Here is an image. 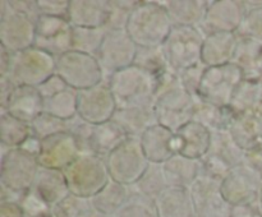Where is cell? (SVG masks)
<instances>
[{"label":"cell","instance_id":"6da1fadb","mask_svg":"<svg viewBox=\"0 0 262 217\" xmlns=\"http://www.w3.org/2000/svg\"><path fill=\"white\" fill-rule=\"evenodd\" d=\"M40 163L36 156L23 148L2 147L0 165V202H19L20 197L32 189Z\"/></svg>","mask_w":262,"mask_h":217},{"label":"cell","instance_id":"7a4b0ae2","mask_svg":"<svg viewBox=\"0 0 262 217\" xmlns=\"http://www.w3.org/2000/svg\"><path fill=\"white\" fill-rule=\"evenodd\" d=\"M174 25L160 2H140L125 31L138 47L163 46Z\"/></svg>","mask_w":262,"mask_h":217},{"label":"cell","instance_id":"3957f363","mask_svg":"<svg viewBox=\"0 0 262 217\" xmlns=\"http://www.w3.org/2000/svg\"><path fill=\"white\" fill-rule=\"evenodd\" d=\"M71 194L91 199L109 183L110 176L104 157L81 153L63 170Z\"/></svg>","mask_w":262,"mask_h":217},{"label":"cell","instance_id":"277c9868","mask_svg":"<svg viewBox=\"0 0 262 217\" xmlns=\"http://www.w3.org/2000/svg\"><path fill=\"white\" fill-rule=\"evenodd\" d=\"M118 106L155 104L156 78L136 65L117 71L106 79Z\"/></svg>","mask_w":262,"mask_h":217},{"label":"cell","instance_id":"5b68a950","mask_svg":"<svg viewBox=\"0 0 262 217\" xmlns=\"http://www.w3.org/2000/svg\"><path fill=\"white\" fill-rule=\"evenodd\" d=\"M205 36L199 27L174 26L170 35L163 43L169 66L176 73L201 64L202 45Z\"/></svg>","mask_w":262,"mask_h":217},{"label":"cell","instance_id":"8992f818","mask_svg":"<svg viewBox=\"0 0 262 217\" xmlns=\"http://www.w3.org/2000/svg\"><path fill=\"white\" fill-rule=\"evenodd\" d=\"M55 73L56 58L36 46L19 53H12V63L8 77L17 86L38 88Z\"/></svg>","mask_w":262,"mask_h":217},{"label":"cell","instance_id":"52a82bcc","mask_svg":"<svg viewBox=\"0 0 262 217\" xmlns=\"http://www.w3.org/2000/svg\"><path fill=\"white\" fill-rule=\"evenodd\" d=\"M105 162L110 179L127 186L137 183L150 165L138 137H128L105 158Z\"/></svg>","mask_w":262,"mask_h":217},{"label":"cell","instance_id":"ba28073f","mask_svg":"<svg viewBox=\"0 0 262 217\" xmlns=\"http://www.w3.org/2000/svg\"><path fill=\"white\" fill-rule=\"evenodd\" d=\"M245 156L246 151L233 139L229 130L211 132L209 152L201 160V175L210 176L222 181L232 168L245 162Z\"/></svg>","mask_w":262,"mask_h":217},{"label":"cell","instance_id":"9c48e42d","mask_svg":"<svg viewBox=\"0 0 262 217\" xmlns=\"http://www.w3.org/2000/svg\"><path fill=\"white\" fill-rule=\"evenodd\" d=\"M56 74L76 91L92 88L105 81L96 56L71 50L56 59Z\"/></svg>","mask_w":262,"mask_h":217},{"label":"cell","instance_id":"30bf717a","mask_svg":"<svg viewBox=\"0 0 262 217\" xmlns=\"http://www.w3.org/2000/svg\"><path fill=\"white\" fill-rule=\"evenodd\" d=\"M243 79L242 70L234 63L206 66L197 99L217 106H229Z\"/></svg>","mask_w":262,"mask_h":217},{"label":"cell","instance_id":"8fae6325","mask_svg":"<svg viewBox=\"0 0 262 217\" xmlns=\"http://www.w3.org/2000/svg\"><path fill=\"white\" fill-rule=\"evenodd\" d=\"M36 20L10 8L9 0L0 2V46L10 53L35 45Z\"/></svg>","mask_w":262,"mask_h":217},{"label":"cell","instance_id":"7c38bea8","mask_svg":"<svg viewBox=\"0 0 262 217\" xmlns=\"http://www.w3.org/2000/svg\"><path fill=\"white\" fill-rule=\"evenodd\" d=\"M138 46L125 30H107L96 59L104 71L105 81L117 71L135 64Z\"/></svg>","mask_w":262,"mask_h":217},{"label":"cell","instance_id":"4fadbf2b","mask_svg":"<svg viewBox=\"0 0 262 217\" xmlns=\"http://www.w3.org/2000/svg\"><path fill=\"white\" fill-rule=\"evenodd\" d=\"M262 175L246 162L235 166L222 180V193L230 206L257 203Z\"/></svg>","mask_w":262,"mask_h":217},{"label":"cell","instance_id":"5bb4252c","mask_svg":"<svg viewBox=\"0 0 262 217\" xmlns=\"http://www.w3.org/2000/svg\"><path fill=\"white\" fill-rule=\"evenodd\" d=\"M73 26L67 18L40 15L36 22V47L50 54L54 58L64 55L72 50Z\"/></svg>","mask_w":262,"mask_h":217},{"label":"cell","instance_id":"9a60e30c","mask_svg":"<svg viewBox=\"0 0 262 217\" xmlns=\"http://www.w3.org/2000/svg\"><path fill=\"white\" fill-rule=\"evenodd\" d=\"M118 109L117 101L106 81L92 88L78 91L77 115L91 124L110 122Z\"/></svg>","mask_w":262,"mask_h":217},{"label":"cell","instance_id":"2e32d148","mask_svg":"<svg viewBox=\"0 0 262 217\" xmlns=\"http://www.w3.org/2000/svg\"><path fill=\"white\" fill-rule=\"evenodd\" d=\"M196 217H230L232 206L222 193V181L201 175L191 186Z\"/></svg>","mask_w":262,"mask_h":217},{"label":"cell","instance_id":"e0dca14e","mask_svg":"<svg viewBox=\"0 0 262 217\" xmlns=\"http://www.w3.org/2000/svg\"><path fill=\"white\" fill-rule=\"evenodd\" d=\"M247 14L245 2L215 0L210 2L206 15L200 25L204 36L215 32H237Z\"/></svg>","mask_w":262,"mask_h":217},{"label":"cell","instance_id":"ac0fdd59","mask_svg":"<svg viewBox=\"0 0 262 217\" xmlns=\"http://www.w3.org/2000/svg\"><path fill=\"white\" fill-rule=\"evenodd\" d=\"M154 99L156 110L161 111L189 112L193 111L196 105V99L187 91L178 74L173 70L156 79Z\"/></svg>","mask_w":262,"mask_h":217},{"label":"cell","instance_id":"d6986e66","mask_svg":"<svg viewBox=\"0 0 262 217\" xmlns=\"http://www.w3.org/2000/svg\"><path fill=\"white\" fill-rule=\"evenodd\" d=\"M81 155L74 138L61 132L41 140L37 160L41 167L64 170Z\"/></svg>","mask_w":262,"mask_h":217},{"label":"cell","instance_id":"ffe728a7","mask_svg":"<svg viewBox=\"0 0 262 217\" xmlns=\"http://www.w3.org/2000/svg\"><path fill=\"white\" fill-rule=\"evenodd\" d=\"M140 142L143 153L152 163H164L178 153L176 133L161 124L148 128L140 137Z\"/></svg>","mask_w":262,"mask_h":217},{"label":"cell","instance_id":"44dd1931","mask_svg":"<svg viewBox=\"0 0 262 217\" xmlns=\"http://www.w3.org/2000/svg\"><path fill=\"white\" fill-rule=\"evenodd\" d=\"M110 0H69L68 20L73 27L106 28Z\"/></svg>","mask_w":262,"mask_h":217},{"label":"cell","instance_id":"7402d4cb","mask_svg":"<svg viewBox=\"0 0 262 217\" xmlns=\"http://www.w3.org/2000/svg\"><path fill=\"white\" fill-rule=\"evenodd\" d=\"M123 128L128 137L140 138L148 128L158 124L155 104L118 106L113 119Z\"/></svg>","mask_w":262,"mask_h":217},{"label":"cell","instance_id":"603a6c76","mask_svg":"<svg viewBox=\"0 0 262 217\" xmlns=\"http://www.w3.org/2000/svg\"><path fill=\"white\" fill-rule=\"evenodd\" d=\"M239 37L235 32H215L205 36L201 61L205 66L233 63Z\"/></svg>","mask_w":262,"mask_h":217},{"label":"cell","instance_id":"cb8c5ba5","mask_svg":"<svg viewBox=\"0 0 262 217\" xmlns=\"http://www.w3.org/2000/svg\"><path fill=\"white\" fill-rule=\"evenodd\" d=\"M32 190L50 209L71 194L63 170H54L41 166L33 183Z\"/></svg>","mask_w":262,"mask_h":217},{"label":"cell","instance_id":"d4e9b609","mask_svg":"<svg viewBox=\"0 0 262 217\" xmlns=\"http://www.w3.org/2000/svg\"><path fill=\"white\" fill-rule=\"evenodd\" d=\"M176 135L179 155L193 160H202L209 152L211 132L200 123L191 120Z\"/></svg>","mask_w":262,"mask_h":217},{"label":"cell","instance_id":"484cf974","mask_svg":"<svg viewBox=\"0 0 262 217\" xmlns=\"http://www.w3.org/2000/svg\"><path fill=\"white\" fill-rule=\"evenodd\" d=\"M3 112H8L12 116L31 124L41 112H43V97L36 87L18 86L10 97L7 110Z\"/></svg>","mask_w":262,"mask_h":217},{"label":"cell","instance_id":"4316f807","mask_svg":"<svg viewBox=\"0 0 262 217\" xmlns=\"http://www.w3.org/2000/svg\"><path fill=\"white\" fill-rule=\"evenodd\" d=\"M163 168L169 186L191 189L194 181L201 176L202 162L201 160H193L177 153L163 163Z\"/></svg>","mask_w":262,"mask_h":217},{"label":"cell","instance_id":"83f0119b","mask_svg":"<svg viewBox=\"0 0 262 217\" xmlns=\"http://www.w3.org/2000/svg\"><path fill=\"white\" fill-rule=\"evenodd\" d=\"M155 202L159 217H196L189 189L169 186Z\"/></svg>","mask_w":262,"mask_h":217},{"label":"cell","instance_id":"f1b7e54d","mask_svg":"<svg viewBox=\"0 0 262 217\" xmlns=\"http://www.w3.org/2000/svg\"><path fill=\"white\" fill-rule=\"evenodd\" d=\"M174 26L200 27L205 19L209 0H165L160 2Z\"/></svg>","mask_w":262,"mask_h":217},{"label":"cell","instance_id":"f546056e","mask_svg":"<svg viewBox=\"0 0 262 217\" xmlns=\"http://www.w3.org/2000/svg\"><path fill=\"white\" fill-rule=\"evenodd\" d=\"M127 138V133L114 120L94 125L89 143V153L106 158Z\"/></svg>","mask_w":262,"mask_h":217},{"label":"cell","instance_id":"4dcf8cb0","mask_svg":"<svg viewBox=\"0 0 262 217\" xmlns=\"http://www.w3.org/2000/svg\"><path fill=\"white\" fill-rule=\"evenodd\" d=\"M233 63L242 70L245 79L262 81V42L239 38Z\"/></svg>","mask_w":262,"mask_h":217},{"label":"cell","instance_id":"1f68e13d","mask_svg":"<svg viewBox=\"0 0 262 217\" xmlns=\"http://www.w3.org/2000/svg\"><path fill=\"white\" fill-rule=\"evenodd\" d=\"M234 116V112L229 106H217L202 100H196L193 120L206 127L210 132L227 130Z\"/></svg>","mask_w":262,"mask_h":217},{"label":"cell","instance_id":"d6a6232c","mask_svg":"<svg viewBox=\"0 0 262 217\" xmlns=\"http://www.w3.org/2000/svg\"><path fill=\"white\" fill-rule=\"evenodd\" d=\"M130 193H132V190H130L129 186L123 185V184H119L110 179L109 183L104 186V189L100 190L95 197H92L90 201H91L92 207L95 209H97L101 213L107 214V216H113L127 201Z\"/></svg>","mask_w":262,"mask_h":217},{"label":"cell","instance_id":"836d02e7","mask_svg":"<svg viewBox=\"0 0 262 217\" xmlns=\"http://www.w3.org/2000/svg\"><path fill=\"white\" fill-rule=\"evenodd\" d=\"M32 135L31 124L12 116L8 112H0V142L2 147L19 148Z\"/></svg>","mask_w":262,"mask_h":217},{"label":"cell","instance_id":"e575fe53","mask_svg":"<svg viewBox=\"0 0 262 217\" xmlns=\"http://www.w3.org/2000/svg\"><path fill=\"white\" fill-rule=\"evenodd\" d=\"M262 100V81L243 79L238 86L229 107L234 115L252 114Z\"/></svg>","mask_w":262,"mask_h":217},{"label":"cell","instance_id":"d590c367","mask_svg":"<svg viewBox=\"0 0 262 217\" xmlns=\"http://www.w3.org/2000/svg\"><path fill=\"white\" fill-rule=\"evenodd\" d=\"M129 188L136 193L151 197L154 199L158 198L166 188H169L165 174H164L163 163L150 162L147 170L138 179L137 183H135Z\"/></svg>","mask_w":262,"mask_h":217},{"label":"cell","instance_id":"8d00e7d4","mask_svg":"<svg viewBox=\"0 0 262 217\" xmlns=\"http://www.w3.org/2000/svg\"><path fill=\"white\" fill-rule=\"evenodd\" d=\"M228 130H229L233 139L245 151L252 147L261 138L260 130H258V127L256 124V120L253 119L252 114L235 115Z\"/></svg>","mask_w":262,"mask_h":217},{"label":"cell","instance_id":"74e56055","mask_svg":"<svg viewBox=\"0 0 262 217\" xmlns=\"http://www.w3.org/2000/svg\"><path fill=\"white\" fill-rule=\"evenodd\" d=\"M77 99L78 91L68 87L60 93L43 100V111L68 122L77 116Z\"/></svg>","mask_w":262,"mask_h":217},{"label":"cell","instance_id":"f35d334b","mask_svg":"<svg viewBox=\"0 0 262 217\" xmlns=\"http://www.w3.org/2000/svg\"><path fill=\"white\" fill-rule=\"evenodd\" d=\"M133 65L143 69L148 74L155 77L156 79L160 76H163V74H165L166 71L171 70L170 66H169L168 59L165 56V53H164L163 46L138 47Z\"/></svg>","mask_w":262,"mask_h":217},{"label":"cell","instance_id":"ab89813d","mask_svg":"<svg viewBox=\"0 0 262 217\" xmlns=\"http://www.w3.org/2000/svg\"><path fill=\"white\" fill-rule=\"evenodd\" d=\"M113 217H159L155 199L132 191Z\"/></svg>","mask_w":262,"mask_h":217},{"label":"cell","instance_id":"60d3db41","mask_svg":"<svg viewBox=\"0 0 262 217\" xmlns=\"http://www.w3.org/2000/svg\"><path fill=\"white\" fill-rule=\"evenodd\" d=\"M106 32L107 28L73 27V45H72V50L96 56Z\"/></svg>","mask_w":262,"mask_h":217},{"label":"cell","instance_id":"b9f144b4","mask_svg":"<svg viewBox=\"0 0 262 217\" xmlns=\"http://www.w3.org/2000/svg\"><path fill=\"white\" fill-rule=\"evenodd\" d=\"M31 129L36 138L42 140L58 133L67 132V122L43 111L31 123Z\"/></svg>","mask_w":262,"mask_h":217},{"label":"cell","instance_id":"7bdbcfd3","mask_svg":"<svg viewBox=\"0 0 262 217\" xmlns=\"http://www.w3.org/2000/svg\"><path fill=\"white\" fill-rule=\"evenodd\" d=\"M140 4L137 0H113L110 2V15L107 19V30H125L130 14Z\"/></svg>","mask_w":262,"mask_h":217},{"label":"cell","instance_id":"ee69618b","mask_svg":"<svg viewBox=\"0 0 262 217\" xmlns=\"http://www.w3.org/2000/svg\"><path fill=\"white\" fill-rule=\"evenodd\" d=\"M92 207L91 201L69 194L60 203L51 208L53 217H81L84 211Z\"/></svg>","mask_w":262,"mask_h":217},{"label":"cell","instance_id":"f6af8a7d","mask_svg":"<svg viewBox=\"0 0 262 217\" xmlns=\"http://www.w3.org/2000/svg\"><path fill=\"white\" fill-rule=\"evenodd\" d=\"M235 33L239 38H251L262 42V7L248 9L242 25Z\"/></svg>","mask_w":262,"mask_h":217},{"label":"cell","instance_id":"bcb514c9","mask_svg":"<svg viewBox=\"0 0 262 217\" xmlns=\"http://www.w3.org/2000/svg\"><path fill=\"white\" fill-rule=\"evenodd\" d=\"M205 69L206 66L204 64H199V65L191 66L188 69H184L181 73H177L181 78L182 83L184 84V87L187 88V91L197 100V96H199V89L200 86H201L202 76L205 73Z\"/></svg>","mask_w":262,"mask_h":217},{"label":"cell","instance_id":"7dc6e473","mask_svg":"<svg viewBox=\"0 0 262 217\" xmlns=\"http://www.w3.org/2000/svg\"><path fill=\"white\" fill-rule=\"evenodd\" d=\"M18 203L22 206L23 211H25L26 216L27 217L38 216V214H42V213H46V212L51 211V209L49 208L42 201H41L40 197H38L32 189H31L28 193H26L25 196L20 197Z\"/></svg>","mask_w":262,"mask_h":217},{"label":"cell","instance_id":"c3c4849f","mask_svg":"<svg viewBox=\"0 0 262 217\" xmlns=\"http://www.w3.org/2000/svg\"><path fill=\"white\" fill-rule=\"evenodd\" d=\"M37 7L41 15L68 19L69 0H37Z\"/></svg>","mask_w":262,"mask_h":217},{"label":"cell","instance_id":"681fc988","mask_svg":"<svg viewBox=\"0 0 262 217\" xmlns=\"http://www.w3.org/2000/svg\"><path fill=\"white\" fill-rule=\"evenodd\" d=\"M67 88H68V84L55 73L53 77H50L48 81H45L40 87H38V91H40L43 100H46L55 96V94L60 93V92H63L64 89Z\"/></svg>","mask_w":262,"mask_h":217},{"label":"cell","instance_id":"f907efd6","mask_svg":"<svg viewBox=\"0 0 262 217\" xmlns=\"http://www.w3.org/2000/svg\"><path fill=\"white\" fill-rule=\"evenodd\" d=\"M10 8L18 13L26 14L37 22L40 18V10L37 7V0H9Z\"/></svg>","mask_w":262,"mask_h":217},{"label":"cell","instance_id":"816d5d0a","mask_svg":"<svg viewBox=\"0 0 262 217\" xmlns=\"http://www.w3.org/2000/svg\"><path fill=\"white\" fill-rule=\"evenodd\" d=\"M17 87V84L8 76L0 77V112L7 110L8 104L10 101V97L14 93Z\"/></svg>","mask_w":262,"mask_h":217},{"label":"cell","instance_id":"f5cc1de1","mask_svg":"<svg viewBox=\"0 0 262 217\" xmlns=\"http://www.w3.org/2000/svg\"><path fill=\"white\" fill-rule=\"evenodd\" d=\"M230 217H262L257 203L232 206Z\"/></svg>","mask_w":262,"mask_h":217},{"label":"cell","instance_id":"db71d44e","mask_svg":"<svg viewBox=\"0 0 262 217\" xmlns=\"http://www.w3.org/2000/svg\"><path fill=\"white\" fill-rule=\"evenodd\" d=\"M0 217H27L18 202H0Z\"/></svg>","mask_w":262,"mask_h":217},{"label":"cell","instance_id":"11a10c76","mask_svg":"<svg viewBox=\"0 0 262 217\" xmlns=\"http://www.w3.org/2000/svg\"><path fill=\"white\" fill-rule=\"evenodd\" d=\"M10 63H12V53L0 46V77L8 76Z\"/></svg>","mask_w":262,"mask_h":217},{"label":"cell","instance_id":"9f6ffc18","mask_svg":"<svg viewBox=\"0 0 262 217\" xmlns=\"http://www.w3.org/2000/svg\"><path fill=\"white\" fill-rule=\"evenodd\" d=\"M81 217H113V216H107V214H104L101 213V212L97 211V209H95L94 207H90L87 211H84L83 213L81 214Z\"/></svg>","mask_w":262,"mask_h":217},{"label":"cell","instance_id":"6f0895ef","mask_svg":"<svg viewBox=\"0 0 262 217\" xmlns=\"http://www.w3.org/2000/svg\"><path fill=\"white\" fill-rule=\"evenodd\" d=\"M257 204H258V208H260V212H261V214H262V185H261V189H260V194H258Z\"/></svg>","mask_w":262,"mask_h":217},{"label":"cell","instance_id":"680465c9","mask_svg":"<svg viewBox=\"0 0 262 217\" xmlns=\"http://www.w3.org/2000/svg\"><path fill=\"white\" fill-rule=\"evenodd\" d=\"M33 217H53V214H51V211H50V212H46V213L38 214V216H33Z\"/></svg>","mask_w":262,"mask_h":217}]
</instances>
